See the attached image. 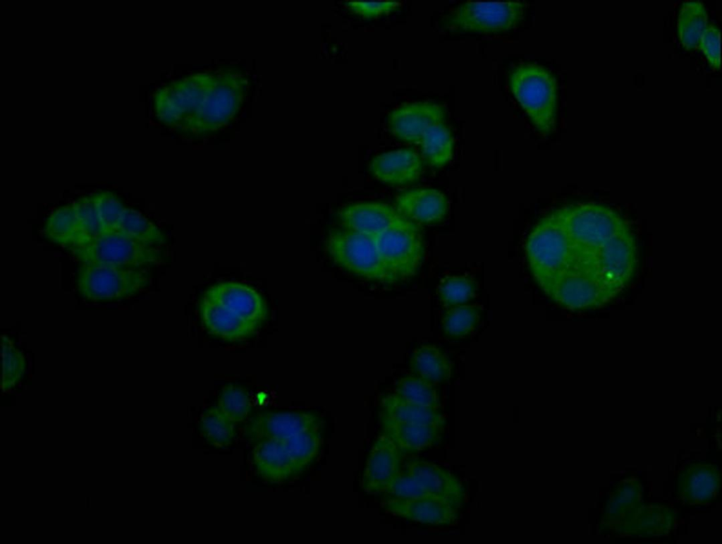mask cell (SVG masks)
Segmentation results:
<instances>
[{
  "label": "cell",
  "instance_id": "1",
  "mask_svg": "<svg viewBox=\"0 0 722 544\" xmlns=\"http://www.w3.org/2000/svg\"><path fill=\"white\" fill-rule=\"evenodd\" d=\"M243 80L234 74H201L160 90L155 110L165 124L201 133L227 123L238 109Z\"/></svg>",
  "mask_w": 722,
  "mask_h": 544
},
{
  "label": "cell",
  "instance_id": "2",
  "mask_svg": "<svg viewBox=\"0 0 722 544\" xmlns=\"http://www.w3.org/2000/svg\"><path fill=\"white\" fill-rule=\"evenodd\" d=\"M525 250L532 274L545 292L556 277L577 264L574 247L557 210L534 226Z\"/></svg>",
  "mask_w": 722,
  "mask_h": 544
},
{
  "label": "cell",
  "instance_id": "3",
  "mask_svg": "<svg viewBox=\"0 0 722 544\" xmlns=\"http://www.w3.org/2000/svg\"><path fill=\"white\" fill-rule=\"evenodd\" d=\"M509 81L512 93L537 130L543 135L553 132L557 104L554 76L542 66L524 64L513 69Z\"/></svg>",
  "mask_w": 722,
  "mask_h": 544
},
{
  "label": "cell",
  "instance_id": "4",
  "mask_svg": "<svg viewBox=\"0 0 722 544\" xmlns=\"http://www.w3.org/2000/svg\"><path fill=\"white\" fill-rule=\"evenodd\" d=\"M574 247L577 262L583 263L600 246L628 228L612 209L596 203L573 205L557 210Z\"/></svg>",
  "mask_w": 722,
  "mask_h": 544
},
{
  "label": "cell",
  "instance_id": "5",
  "mask_svg": "<svg viewBox=\"0 0 722 544\" xmlns=\"http://www.w3.org/2000/svg\"><path fill=\"white\" fill-rule=\"evenodd\" d=\"M65 248L87 265L148 267L162 260L160 246L137 241L119 231Z\"/></svg>",
  "mask_w": 722,
  "mask_h": 544
},
{
  "label": "cell",
  "instance_id": "6",
  "mask_svg": "<svg viewBox=\"0 0 722 544\" xmlns=\"http://www.w3.org/2000/svg\"><path fill=\"white\" fill-rule=\"evenodd\" d=\"M150 281L146 267H116L81 264L77 288L90 301H116L133 297L145 289Z\"/></svg>",
  "mask_w": 722,
  "mask_h": 544
},
{
  "label": "cell",
  "instance_id": "7",
  "mask_svg": "<svg viewBox=\"0 0 722 544\" xmlns=\"http://www.w3.org/2000/svg\"><path fill=\"white\" fill-rule=\"evenodd\" d=\"M325 247L334 261L350 272L371 280L396 282L379 254L374 236L334 229L328 234Z\"/></svg>",
  "mask_w": 722,
  "mask_h": 544
},
{
  "label": "cell",
  "instance_id": "8",
  "mask_svg": "<svg viewBox=\"0 0 722 544\" xmlns=\"http://www.w3.org/2000/svg\"><path fill=\"white\" fill-rule=\"evenodd\" d=\"M379 254L396 281L413 276L423 259L424 242L418 225L408 219L374 236Z\"/></svg>",
  "mask_w": 722,
  "mask_h": 544
},
{
  "label": "cell",
  "instance_id": "9",
  "mask_svg": "<svg viewBox=\"0 0 722 544\" xmlns=\"http://www.w3.org/2000/svg\"><path fill=\"white\" fill-rule=\"evenodd\" d=\"M584 263L617 295L631 279L637 264L636 243L629 228L598 247Z\"/></svg>",
  "mask_w": 722,
  "mask_h": 544
},
{
  "label": "cell",
  "instance_id": "10",
  "mask_svg": "<svg viewBox=\"0 0 722 544\" xmlns=\"http://www.w3.org/2000/svg\"><path fill=\"white\" fill-rule=\"evenodd\" d=\"M522 1H467L453 9L446 18L451 30L494 33L514 28L523 19Z\"/></svg>",
  "mask_w": 722,
  "mask_h": 544
},
{
  "label": "cell",
  "instance_id": "11",
  "mask_svg": "<svg viewBox=\"0 0 722 544\" xmlns=\"http://www.w3.org/2000/svg\"><path fill=\"white\" fill-rule=\"evenodd\" d=\"M546 294L561 306L573 310L598 307L616 296L594 272L579 265L556 277Z\"/></svg>",
  "mask_w": 722,
  "mask_h": 544
},
{
  "label": "cell",
  "instance_id": "12",
  "mask_svg": "<svg viewBox=\"0 0 722 544\" xmlns=\"http://www.w3.org/2000/svg\"><path fill=\"white\" fill-rule=\"evenodd\" d=\"M462 502L427 495L410 499H388L384 507L388 512L417 522L450 525L458 519Z\"/></svg>",
  "mask_w": 722,
  "mask_h": 544
},
{
  "label": "cell",
  "instance_id": "13",
  "mask_svg": "<svg viewBox=\"0 0 722 544\" xmlns=\"http://www.w3.org/2000/svg\"><path fill=\"white\" fill-rule=\"evenodd\" d=\"M445 108L432 102H415L403 104L388 115L391 133L397 138L420 143L424 132L429 126L443 122Z\"/></svg>",
  "mask_w": 722,
  "mask_h": 544
},
{
  "label": "cell",
  "instance_id": "14",
  "mask_svg": "<svg viewBox=\"0 0 722 544\" xmlns=\"http://www.w3.org/2000/svg\"><path fill=\"white\" fill-rule=\"evenodd\" d=\"M321 419L305 412L267 413L255 416L247 423L246 435L257 441L284 440L302 431L321 428Z\"/></svg>",
  "mask_w": 722,
  "mask_h": 544
},
{
  "label": "cell",
  "instance_id": "15",
  "mask_svg": "<svg viewBox=\"0 0 722 544\" xmlns=\"http://www.w3.org/2000/svg\"><path fill=\"white\" fill-rule=\"evenodd\" d=\"M204 296L257 326L267 317V306L261 294L253 287L243 283L216 284L207 289Z\"/></svg>",
  "mask_w": 722,
  "mask_h": 544
},
{
  "label": "cell",
  "instance_id": "16",
  "mask_svg": "<svg viewBox=\"0 0 722 544\" xmlns=\"http://www.w3.org/2000/svg\"><path fill=\"white\" fill-rule=\"evenodd\" d=\"M402 452L385 433L380 435L371 449L362 479L367 492L380 493L402 467Z\"/></svg>",
  "mask_w": 722,
  "mask_h": 544
},
{
  "label": "cell",
  "instance_id": "17",
  "mask_svg": "<svg viewBox=\"0 0 722 544\" xmlns=\"http://www.w3.org/2000/svg\"><path fill=\"white\" fill-rule=\"evenodd\" d=\"M675 513L662 504L640 502L625 515L611 533L643 537L668 535L674 526Z\"/></svg>",
  "mask_w": 722,
  "mask_h": 544
},
{
  "label": "cell",
  "instance_id": "18",
  "mask_svg": "<svg viewBox=\"0 0 722 544\" xmlns=\"http://www.w3.org/2000/svg\"><path fill=\"white\" fill-rule=\"evenodd\" d=\"M338 216L343 228L372 236L406 219L394 206L372 202L349 204L339 210Z\"/></svg>",
  "mask_w": 722,
  "mask_h": 544
},
{
  "label": "cell",
  "instance_id": "19",
  "mask_svg": "<svg viewBox=\"0 0 722 544\" xmlns=\"http://www.w3.org/2000/svg\"><path fill=\"white\" fill-rule=\"evenodd\" d=\"M720 486L717 466L704 462L691 463L679 473L677 497L686 504H703L717 497Z\"/></svg>",
  "mask_w": 722,
  "mask_h": 544
},
{
  "label": "cell",
  "instance_id": "20",
  "mask_svg": "<svg viewBox=\"0 0 722 544\" xmlns=\"http://www.w3.org/2000/svg\"><path fill=\"white\" fill-rule=\"evenodd\" d=\"M395 208L405 219L415 223L433 224L443 219L448 202L440 191L417 188L405 191L396 198Z\"/></svg>",
  "mask_w": 722,
  "mask_h": 544
},
{
  "label": "cell",
  "instance_id": "21",
  "mask_svg": "<svg viewBox=\"0 0 722 544\" xmlns=\"http://www.w3.org/2000/svg\"><path fill=\"white\" fill-rule=\"evenodd\" d=\"M369 170L379 181L402 185L417 180L422 171V161L411 148L399 149L380 154L371 161Z\"/></svg>",
  "mask_w": 722,
  "mask_h": 544
},
{
  "label": "cell",
  "instance_id": "22",
  "mask_svg": "<svg viewBox=\"0 0 722 544\" xmlns=\"http://www.w3.org/2000/svg\"><path fill=\"white\" fill-rule=\"evenodd\" d=\"M202 321L208 331L226 340L237 341L254 334L258 326L244 320L224 306L203 296Z\"/></svg>",
  "mask_w": 722,
  "mask_h": 544
},
{
  "label": "cell",
  "instance_id": "23",
  "mask_svg": "<svg viewBox=\"0 0 722 544\" xmlns=\"http://www.w3.org/2000/svg\"><path fill=\"white\" fill-rule=\"evenodd\" d=\"M380 419L383 433L395 442L402 453L420 452L441 440L443 428L400 422L383 417Z\"/></svg>",
  "mask_w": 722,
  "mask_h": 544
},
{
  "label": "cell",
  "instance_id": "24",
  "mask_svg": "<svg viewBox=\"0 0 722 544\" xmlns=\"http://www.w3.org/2000/svg\"><path fill=\"white\" fill-rule=\"evenodd\" d=\"M403 465L429 493L463 502L464 488L460 480L447 470L422 460H410Z\"/></svg>",
  "mask_w": 722,
  "mask_h": 544
},
{
  "label": "cell",
  "instance_id": "25",
  "mask_svg": "<svg viewBox=\"0 0 722 544\" xmlns=\"http://www.w3.org/2000/svg\"><path fill=\"white\" fill-rule=\"evenodd\" d=\"M252 461L257 472L269 481H284L297 473L283 440L259 441L252 450Z\"/></svg>",
  "mask_w": 722,
  "mask_h": 544
},
{
  "label": "cell",
  "instance_id": "26",
  "mask_svg": "<svg viewBox=\"0 0 722 544\" xmlns=\"http://www.w3.org/2000/svg\"><path fill=\"white\" fill-rule=\"evenodd\" d=\"M381 406L380 417L441 428L445 425L446 421L439 409L410 401L394 393L385 396L381 400Z\"/></svg>",
  "mask_w": 722,
  "mask_h": 544
},
{
  "label": "cell",
  "instance_id": "27",
  "mask_svg": "<svg viewBox=\"0 0 722 544\" xmlns=\"http://www.w3.org/2000/svg\"><path fill=\"white\" fill-rule=\"evenodd\" d=\"M643 488L638 479L618 481L610 494L600 528L611 532L632 508L642 502Z\"/></svg>",
  "mask_w": 722,
  "mask_h": 544
},
{
  "label": "cell",
  "instance_id": "28",
  "mask_svg": "<svg viewBox=\"0 0 722 544\" xmlns=\"http://www.w3.org/2000/svg\"><path fill=\"white\" fill-rule=\"evenodd\" d=\"M412 372L434 385L449 379L452 365L447 356L437 346L425 344L417 348L410 359Z\"/></svg>",
  "mask_w": 722,
  "mask_h": 544
},
{
  "label": "cell",
  "instance_id": "29",
  "mask_svg": "<svg viewBox=\"0 0 722 544\" xmlns=\"http://www.w3.org/2000/svg\"><path fill=\"white\" fill-rule=\"evenodd\" d=\"M708 25V13L703 3L699 1L684 2L680 6L678 19V33L683 48L687 51L695 49L699 37Z\"/></svg>",
  "mask_w": 722,
  "mask_h": 544
},
{
  "label": "cell",
  "instance_id": "30",
  "mask_svg": "<svg viewBox=\"0 0 722 544\" xmlns=\"http://www.w3.org/2000/svg\"><path fill=\"white\" fill-rule=\"evenodd\" d=\"M420 144L424 159L434 167H441L452 158L453 140L443 122L427 128Z\"/></svg>",
  "mask_w": 722,
  "mask_h": 544
},
{
  "label": "cell",
  "instance_id": "31",
  "mask_svg": "<svg viewBox=\"0 0 722 544\" xmlns=\"http://www.w3.org/2000/svg\"><path fill=\"white\" fill-rule=\"evenodd\" d=\"M44 233L49 240L63 247L72 244L77 235L73 204L56 208L47 219Z\"/></svg>",
  "mask_w": 722,
  "mask_h": 544
},
{
  "label": "cell",
  "instance_id": "32",
  "mask_svg": "<svg viewBox=\"0 0 722 544\" xmlns=\"http://www.w3.org/2000/svg\"><path fill=\"white\" fill-rule=\"evenodd\" d=\"M320 429H308L283 440L297 473L317 455L321 445Z\"/></svg>",
  "mask_w": 722,
  "mask_h": 544
},
{
  "label": "cell",
  "instance_id": "33",
  "mask_svg": "<svg viewBox=\"0 0 722 544\" xmlns=\"http://www.w3.org/2000/svg\"><path fill=\"white\" fill-rule=\"evenodd\" d=\"M235 425L217 406L207 409L202 414L200 428L208 443L216 447H224L234 438Z\"/></svg>",
  "mask_w": 722,
  "mask_h": 544
},
{
  "label": "cell",
  "instance_id": "34",
  "mask_svg": "<svg viewBox=\"0 0 722 544\" xmlns=\"http://www.w3.org/2000/svg\"><path fill=\"white\" fill-rule=\"evenodd\" d=\"M119 231L152 246H161L164 239L158 227L137 210L125 207Z\"/></svg>",
  "mask_w": 722,
  "mask_h": 544
},
{
  "label": "cell",
  "instance_id": "35",
  "mask_svg": "<svg viewBox=\"0 0 722 544\" xmlns=\"http://www.w3.org/2000/svg\"><path fill=\"white\" fill-rule=\"evenodd\" d=\"M394 394L421 405L436 409L441 406L439 395L434 385L415 375L400 378L396 382Z\"/></svg>",
  "mask_w": 722,
  "mask_h": 544
},
{
  "label": "cell",
  "instance_id": "36",
  "mask_svg": "<svg viewBox=\"0 0 722 544\" xmlns=\"http://www.w3.org/2000/svg\"><path fill=\"white\" fill-rule=\"evenodd\" d=\"M480 308L475 305H460L448 309L442 318L444 332L452 337H463L472 332L479 324Z\"/></svg>",
  "mask_w": 722,
  "mask_h": 544
},
{
  "label": "cell",
  "instance_id": "37",
  "mask_svg": "<svg viewBox=\"0 0 722 544\" xmlns=\"http://www.w3.org/2000/svg\"><path fill=\"white\" fill-rule=\"evenodd\" d=\"M73 204L76 214L77 235L72 244L85 242L101 235L102 228L92 195L82 196Z\"/></svg>",
  "mask_w": 722,
  "mask_h": 544
},
{
  "label": "cell",
  "instance_id": "38",
  "mask_svg": "<svg viewBox=\"0 0 722 544\" xmlns=\"http://www.w3.org/2000/svg\"><path fill=\"white\" fill-rule=\"evenodd\" d=\"M2 375L1 389L8 391L20 381L25 369V361L19 351L6 335H1Z\"/></svg>",
  "mask_w": 722,
  "mask_h": 544
},
{
  "label": "cell",
  "instance_id": "39",
  "mask_svg": "<svg viewBox=\"0 0 722 544\" xmlns=\"http://www.w3.org/2000/svg\"><path fill=\"white\" fill-rule=\"evenodd\" d=\"M92 196L102 228V234L119 231L125 207L111 191H97Z\"/></svg>",
  "mask_w": 722,
  "mask_h": 544
},
{
  "label": "cell",
  "instance_id": "40",
  "mask_svg": "<svg viewBox=\"0 0 722 544\" xmlns=\"http://www.w3.org/2000/svg\"><path fill=\"white\" fill-rule=\"evenodd\" d=\"M477 291V284L470 277L451 276L445 278L438 289L441 301L446 306L463 305Z\"/></svg>",
  "mask_w": 722,
  "mask_h": 544
},
{
  "label": "cell",
  "instance_id": "41",
  "mask_svg": "<svg viewBox=\"0 0 722 544\" xmlns=\"http://www.w3.org/2000/svg\"><path fill=\"white\" fill-rule=\"evenodd\" d=\"M250 400L247 392L241 387L229 385L221 391L218 407L235 423L243 421L250 411Z\"/></svg>",
  "mask_w": 722,
  "mask_h": 544
},
{
  "label": "cell",
  "instance_id": "42",
  "mask_svg": "<svg viewBox=\"0 0 722 544\" xmlns=\"http://www.w3.org/2000/svg\"><path fill=\"white\" fill-rule=\"evenodd\" d=\"M380 493L388 496V499H410L432 495L416 481L403 464L400 470Z\"/></svg>",
  "mask_w": 722,
  "mask_h": 544
},
{
  "label": "cell",
  "instance_id": "43",
  "mask_svg": "<svg viewBox=\"0 0 722 544\" xmlns=\"http://www.w3.org/2000/svg\"><path fill=\"white\" fill-rule=\"evenodd\" d=\"M720 39L718 28L709 24L702 32L697 45L706 57L709 66L715 70H719L721 66Z\"/></svg>",
  "mask_w": 722,
  "mask_h": 544
},
{
  "label": "cell",
  "instance_id": "44",
  "mask_svg": "<svg viewBox=\"0 0 722 544\" xmlns=\"http://www.w3.org/2000/svg\"><path fill=\"white\" fill-rule=\"evenodd\" d=\"M345 6L352 12L366 18H376L394 11L399 1H348Z\"/></svg>",
  "mask_w": 722,
  "mask_h": 544
}]
</instances>
